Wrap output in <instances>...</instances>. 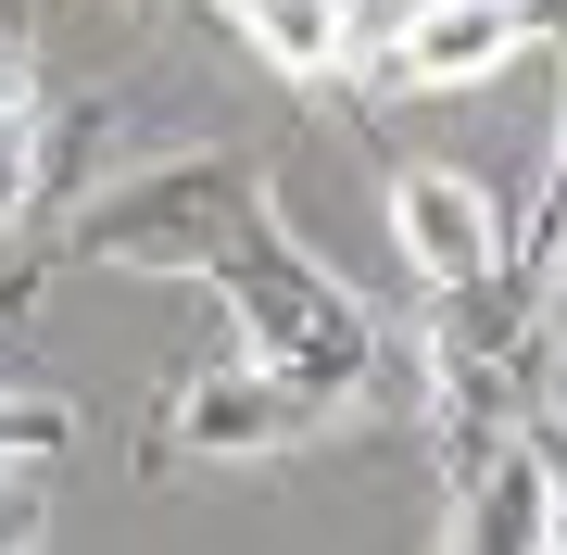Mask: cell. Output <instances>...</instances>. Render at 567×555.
<instances>
[{
	"label": "cell",
	"mask_w": 567,
	"mask_h": 555,
	"mask_svg": "<svg viewBox=\"0 0 567 555\" xmlns=\"http://www.w3.org/2000/svg\"><path fill=\"white\" fill-rule=\"evenodd\" d=\"M76 266H140V278H203L240 316V353H290V367H379V316L278 227L265 177L240 152H164V165L114 177L102 203L63 215Z\"/></svg>",
	"instance_id": "cell-1"
},
{
	"label": "cell",
	"mask_w": 567,
	"mask_h": 555,
	"mask_svg": "<svg viewBox=\"0 0 567 555\" xmlns=\"http://www.w3.org/2000/svg\"><path fill=\"white\" fill-rule=\"evenodd\" d=\"M543 290H555L543 266H505L480 290H429V467H442V493L492 480L543 430V379H555Z\"/></svg>",
	"instance_id": "cell-2"
},
{
	"label": "cell",
	"mask_w": 567,
	"mask_h": 555,
	"mask_svg": "<svg viewBox=\"0 0 567 555\" xmlns=\"http://www.w3.org/2000/svg\"><path fill=\"white\" fill-rule=\"evenodd\" d=\"M379 391V367H290V353H240V367H203V379H164L152 391V467L164 454H278V442H316Z\"/></svg>",
	"instance_id": "cell-3"
},
{
	"label": "cell",
	"mask_w": 567,
	"mask_h": 555,
	"mask_svg": "<svg viewBox=\"0 0 567 555\" xmlns=\"http://www.w3.org/2000/svg\"><path fill=\"white\" fill-rule=\"evenodd\" d=\"M567 0H416L404 25H379V51H365V89L379 102H429V89H480L505 76V63L555 51L567 39Z\"/></svg>",
	"instance_id": "cell-4"
},
{
	"label": "cell",
	"mask_w": 567,
	"mask_h": 555,
	"mask_svg": "<svg viewBox=\"0 0 567 555\" xmlns=\"http://www.w3.org/2000/svg\"><path fill=\"white\" fill-rule=\"evenodd\" d=\"M391 240H404V266L429 290H480V278H505L529 266V227L492 203L480 177H454V165H391Z\"/></svg>",
	"instance_id": "cell-5"
},
{
	"label": "cell",
	"mask_w": 567,
	"mask_h": 555,
	"mask_svg": "<svg viewBox=\"0 0 567 555\" xmlns=\"http://www.w3.org/2000/svg\"><path fill=\"white\" fill-rule=\"evenodd\" d=\"M227 25H240V51L265 76H290V89L365 76V51H379V13H365V0H227Z\"/></svg>",
	"instance_id": "cell-6"
},
{
	"label": "cell",
	"mask_w": 567,
	"mask_h": 555,
	"mask_svg": "<svg viewBox=\"0 0 567 555\" xmlns=\"http://www.w3.org/2000/svg\"><path fill=\"white\" fill-rule=\"evenodd\" d=\"M442 555H555V480H543V454H505L492 480H466V493H442Z\"/></svg>",
	"instance_id": "cell-7"
},
{
	"label": "cell",
	"mask_w": 567,
	"mask_h": 555,
	"mask_svg": "<svg viewBox=\"0 0 567 555\" xmlns=\"http://www.w3.org/2000/svg\"><path fill=\"white\" fill-rule=\"evenodd\" d=\"M39 126H51V102H39V63H25V25H0V240L39 203Z\"/></svg>",
	"instance_id": "cell-8"
},
{
	"label": "cell",
	"mask_w": 567,
	"mask_h": 555,
	"mask_svg": "<svg viewBox=\"0 0 567 555\" xmlns=\"http://www.w3.org/2000/svg\"><path fill=\"white\" fill-rule=\"evenodd\" d=\"M63 442H76V404H51V391H0V467H51Z\"/></svg>",
	"instance_id": "cell-9"
},
{
	"label": "cell",
	"mask_w": 567,
	"mask_h": 555,
	"mask_svg": "<svg viewBox=\"0 0 567 555\" xmlns=\"http://www.w3.org/2000/svg\"><path fill=\"white\" fill-rule=\"evenodd\" d=\"M529 266L567 290V177H543V215H529Z\"/></svg>",
	"instance_id": "cell-10"
},
{
	"label": "cell",
	"mask_w": 567,
	"mask_h": 555,
	"mask_svg": "<svg viewBox=\"0 0 567 555\" xmlns=\"http://www.w3.org/2000/svg\"><path fill=\"white\" fill-rule=\"evenodd\" d=\"M0 555H39V480L0 467Z\"/></svg>",
	"instance_id": "cell-11"
},
{
	"label": "cell",
	"mask_w": 567,
	"mask_h": 555,
	"mask_svg": "<svg viewBox=\"0 0 567 555\" xmlns=\"http://www.w3.org/2000/svg\"><path fill=\"white\" fill-rule=\"evenodd\" d=\"M529 454H543V480H555V555H567V430H555V417L529 430Z\"/></svg>",
	"instance_id": "cell-12"
},
{
	"label": "cell",
	"mask_w": 567,
	"mask_h": 555,
	"mask_svg": "<svg viewBox=\"0 0 567 555\" xmlns=\"http://www.w3.org/2000/svg\"><path fill=\"white\" fill-rule=\"evenodd\" d=\"M555 177H567V126H555Z\"/></svg>",
	"instance_id": "cell-13"
}]
</instances>
